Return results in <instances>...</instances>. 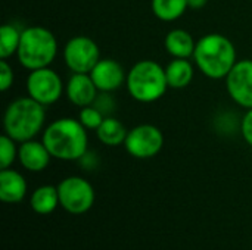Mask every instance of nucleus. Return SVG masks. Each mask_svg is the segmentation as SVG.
Segmentation results:
<instances>
[{
    "label": "nucleus",
    "mask_w": 252,
    "mask_h": 250,
    "mask_svg": "<svg viewBox=\"0 0 252 250\" xmlns=\"http://www.w3.org/2000/svg\"><path fill=\"white\" fill-rule=\"evenodd\" d=\"M41 141L52 158L59 161H80L89 150L87 128L74 118H59L50 122L43 134Z\"/></svg>",
    "instance_id": "obj_1"
},
{
    "label": "nucleus",
    "mask_w": 252,
    "mask_h": 250,
    "mask_svg": "<svg viewBox=\"0 0 252 250\" xmlns=\"http://www.w3.org/2000/svg\"><path fill=\"white\" fill-rule=\"evenodd\" d=\"M233 41L219 32H211L196 41L193 62L196 68L211 80H226L238 62Z\"/></svg>",
    "instance_id": "obj_2"
},
{
    "label": "nucleus",
    "mask_w": 252,
    "mask_h": 250,
    "mask_svg": "<svg viewBox=\"0 0 252 250\" xmlns=\"http://www.w3.org/2000/svg\"><path fill=\"white\" fill-rule=\"evenodd\" d=\"M44 124L46 106L35 102L30 96L18 97L10 102L3 115L4 134L16 143L35 139L41 131H44Z\"/></svg>",
    "instance_id": "obj_3"
},
{
    "label": "nucleus",
    "mask_w": 252,
    "mask_h": 250,
    "mask_svg": "<svg viewBox=\"0 0 252 250\" xmlns=\"http://www.w3.org/2000/svg\"><path fill=\"white\" fill-rule=\"evenodd\" d=\"M56 55L58 40L50 29L41 25H32L22 29L21 43L15 55L21 66L28 71L47 68L53 63Z\"/></svg>",
    "instance_id": "obj_4"
},
{
    "label": "nucleus",
    "mask_w": 252,
    "mask_h": 250,
    "mask_svg": "<svg viewBox=\"0 0 252 250\" xmlns=\"http://www.w3.org/2000/svg\"><path fill=\"white\" fill-rule=\"evenodd\" d=\"M126 87L130 96L140 103H154L170 88L165 68L152 59L139 60L130 68Z\"/></svg>",
    "instance_id": "obj_5"
},
{
    "label": "nucleus",
    "mask_w": 252,
    "mask_h": 250,
    "mask_svg": "<svg viewBox=\"0 0 252 250\" xmlns=\"http://www.w3.org/2000/svg\"><path fill=\"white\" fill-rule=\"evenodd\" d=\"M61 208L71 215H83L89 212L96 200L92 183L80 175L65 177L58 184Z\"/></svg>",
    "instance_id": "obj_6"
},
{
    "label": "nucleus",
    "mask_w": 252,
    "mask_h": 250,
    "mask_svg": "<svg viewBox=\"0 0 252 250\" xmlns=\"http://www.w3.org/2000/svg\"><path fill=\"white\" fill-rule=\"evenodd\" d=\"M62 56L66 68L72 74H90L102 59L97 43L87 35H75L69 38L63 47Z\"/></svg>",
    "instance_id": "obj_7"
},
{
    "label": "nucleus",
    "mask_w": 252,
    "mask_h": 250,
    "mask_svg": "<svg viewBox=\"0 0 252 250\" xmlns=\"http://www.w3.org/2000/svg\"><path fill=\"white\" fill-rule=\"evenodd\" d=\"M65 93V84L61 75L50 66L30 71L27 77V96L43 106L55 105Z\"/></svg>",
    "instance_id": "obj_8"
},
{
    "label": "nucleus",
    "mask_w": 252,
    "mask_h": 250,
    "mask_svg": "<svg viewBox=\"0 0 252 250\" xmlns=\"http://www.w3.org/2000/svg\"><path fill=\"white\" fill-rule=\"evenodd\" d=\"M124 147L136 159H151L162 150L164 134L152 124H140L128 130Z\"/></svg>",
    "instance_id": "obj_9"
},
{
    "label": "nucleus",
    "mask_w": 252,
    "mask_h": 250,
    "mask_svg": "<svg viewBox=\"0 0 252 250\" xmlns=\"http://www.w3.org/2000/svg\"><path fill=\"white\" fill-rule=\"evenodd\" d=\"M230 99L244 109H252V59L238 60L226 77Z\"/></svg>",
    "instance_id": "obj_10"
},
{
    "label": "nucleus",
    "mask_w": 252,
    "mask_h": 250,
    "mask_svg": "<svg viewBox=\"0 0 252 250\" xmlns=\"http://www.w3.org/2000/svg\"><path fill=\"white\" fill-rule=\"evenodd\" d=\"M90 77L96 84L97 90L103 93H112L121 88L127 81V74L121 63L111 57L100 59L90 71Z\"/></svg>",
    "instance_id": "obj_11"
},
{
    "label": "nucleus",
    "mask_w": 252,
    "mask_h": 250,
    "mask_svg": "<svg viewBox=\"0 0 252 250\" xmlns=\"http://www.w3.org/2000/svg\"><path fill=\"white\" fill-rule=\"evenodd\" d=\"M99 90L90 74H72L65 84L66 99L77 108H86L94 103Z\"/></svg>",
    "instance_id": "obj_12"
},
{
    "label": "nucleus",
    "mask_w": 252,
    "mask_h": 250,
    "mask_svg": "<svg viewBox=\"0 0 252 250\" xmlns=\"http://www.w3.org/2000/svg\"><path fill=\"white\" fill-rule=\"evenodd\" d=\"M52 155L43 141L35 139L19 143L18 147V162L21 167L30 172H41L50 164Z\"/></svg>",
    "instance_id": "obj_13"
},
{
    "label": "nucleus",
    "mask_w": 252,
    "mask_h": 250,
    "mask_svg": "<svg viewBox=\"0 0 252 250\" xmlns=\"http://www.w3.org/2000/svg\"><path fill=\"white\" fill-rule=\"evenodd\" d=\"M28 192L25 177L12 169L6 168L0 171V200L4 203H21Z\"/></svg>",
    "instance_id": "obj_14"
},
{
    "label": "nucleus",
    "mask_w": 252,
    "mask_h": 250,
    "mask_svg": "<svg viewBox=\"0 0 252 250\" xmlns=\"http://www.w3.org/2000/svg\"><path fill=\"white\" fill-rule=\"evenodd\" d=\"M164 46L173 57L190 59V57H193L196 41L193 40V37L189 31H186L183 28H174L165 35Z\"/></svg>",
    "instance_id": "obj_15"
},
{
    "label": "nucleus",
    "mask_w": 252,
    "mask_h": 250,
    "mask_svg": "<svg viewBox=\"0 0 252 250\" xmlns=\"http://www.w3.org/2000/svg\"><path fill=\"white\" fill-rule=\"evenodd\" d=\"M58 206H61L58 186H40L30 196V208L38 215H50L58 209Z\"/></svg>",
    "instance_id": "obj_16"
},
{
    "label": "nucleus",
    "mask_w": 252,
    "mask_h": 250,
    "mask_svg": "<svg viewBox=\"0 0 252 250\" xmlns=\"http://www.w3.org/2000/svg\"><path fill=\"white\" fill-rule=\"evenodd\" d=\"M165 75L170 88H186L195 77V66L189 59L173 57V60L165 66Z\"/></svg>",
    "instance_id": "obj_17"
},
{
    "label": "nucleus",
    "mask_w": 252,
    "mask_h": 250,
    "mask_svg": "<svg viewBox=\"0 0 252 250\" xmlns=\"http://www.w3.org/2000/svg\"><path fill=\"white\" fill-rule=\"evenodd\" d=\"M128 130L124 127V124L114 118V116H106L100 127L96 130L97 140L109 147H117V146H124V141L127 139Z\"/></svg>",
    "instance_id": "obj_18"
},
{
    "label": "nucleus",
    "mask_w": 252,
    "mask_h": 250,
    "mask_svg": "<svg viewBox=\"0 0 252 250\" xmlns=\"http://www.w3.org/2000/svg\"><path fill=\"white\" fill-rule=\"evenodd\" d=\"M154 15L164 22H174L180 19L188 10V0H152Z\"/></svg>",
    "instance_id": "obj_19"
},
{
    "label": "nucleus",
    "mask_w": 252,
    "mask_h": 250,
    "mask_svg": "<svg viewBox=\"0 0 252 250\" xmlns=\"http://www.w3.org/2000/svg\"><path fill=\"white\" fill-rule=\"evenodd\" d=\"M22 31L12 24H4L0 28V59H9L16 55L21 43Z\"/></svg>",
    "instance_id": "obj_20"
},
{
    "label": "nucleus",
    "mask_w": 252,
    "mask_h": 250,
    "mask_svg": "<svg viewBox=\"0 0 252 250\" xmlns=\"http://www.w3.org/2000/svg\"><path fill=\"white\" fill-rule=\"evenodd\" d=\"M18 147L16 141L9 136L3 134L0 137V169L10 168L13 165L18 159Z\"/></svg>",
    "instance_id": "obj_21"
},
{
    "label": "nucleus",
    "mask_w": 252,
    "mask_h": 250,
    "mask_svg": "<svg viewBox=\"0 0 252 250\" xmlns=\"http://www.w3.org/2000/svg\"><path fill=\"white\" fill-rule=\"evenodd\" d=\"M106 116L97 108H94L93 105L86 106V108H81L80 112H78V121L87 130H92V131H96L100 127V124L103 122Z\"/></svg>",
    "instance_id": "obj_22"
},
{
    "label": "nucleus",
    "mask_w": 252,
    "mask_h": 250,
    "mask_svg": "<svg viewBox=\"0 0 252 250\" xmlns=\"http://www.w3.org/2000/svg\"><path fill=\"white\" fill-rule=\"evenodd\" d=\"M13 68L12 65L7 62V59H1L0 60V90L4 93L7 91L12 85H13Z\"/></svg>",
    "instance_id": "obj_23"
},
{
    "label": "nucleus",
    "mask_w": 252,
    "mask_h": 250,
    "mask_svg": "<svg viewBox=\"0 0 252 250\" xmlns=\"http://www.w3.org/2000/svg\"><path fill=\"white\" fill-rule=\"evenodd\" d=\"M93 106L97 108L105 116H112V112L115 111V100L112 99L111 93L99 91V94H97Z\"/></svg>",
    "instance_id": "obj_24"
},
{
    "label": "nucleus",
    "mask_w": 252,
    "mask_h": 250,
    "mask_svg": "<svg viewBox=\"0 0 252 250\" xmlns=\"http://www.w3.org/2000/svg\"><path fill=\"white\" fill-rule=\"evenodd\" d=\"M241 134L252 147V109H247L245 115L241 119Z\"/></svg>",
    "instance_id": "obj_25"
},
{
    "label": "nucleus",
    "mask_w": 252,
    "mask_h": 250,
    "mask_svg": "<svg viewBox=\"0 0 252 250\" xmlns=\"http://www.w3.org/2000/svg\"><path fill=\"white\" fill-rule=\"evenodd\" d=\"M78 162H80L81 168H83V169H86V171H92V169H94V168L97 167V164H99L96 153H92V152H89V150L86 152V155H84Z\"/></svg>",
    "instance_id": "obj_26"
},
{
    "label": "nucleus",
    "mask_w": 252,
    "mask_h": 250,
    "mask_svg": "<svg viewBox=\"0 0 252 250\" xmlns=\"http://www.w3.org/2000/svg\"><path fill=\"white\" fill-rule=\"evenodd\" d=\"M207 3H208V0H188L189 7H190V9H193V10H198V9L205 7V6H207Z\"/></svg>",
    "instance_id": "obj_27"
}]
</instances>
